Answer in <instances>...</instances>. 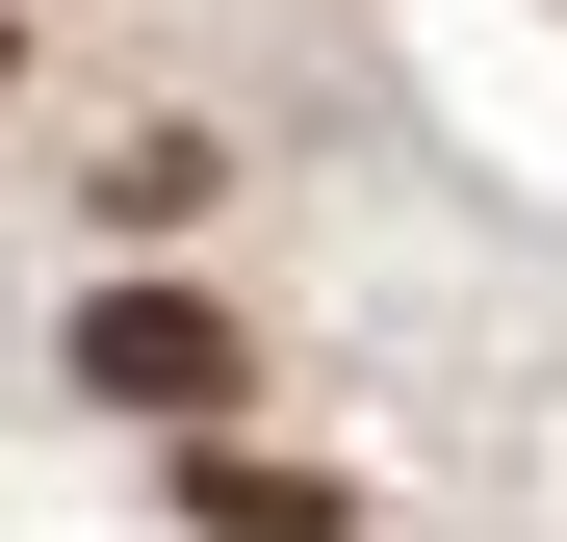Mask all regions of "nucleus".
<instances>
[{"label": "nucleus", "instance_id": "f257e3e1", "mask_svg": "<svg viewBox=\"0 0 567 542\" xmlns=\"http://www.w3.org/2000/svg\"><path fill=\"white\" fill-rule=\"evenodd\" d=\"M78 388H104V413H233L258 361H233L207 285H104V310H78Z\"/></svg>", "mask_w": 567, "mask_h": 542}, {"label": "nucleus", "instance_id": "f03ea898", "mask_svg": "<svg viewBox=\"0 0 567 542\" xmlns=\"http://www.w3.org/2000/svg\"><path fill=\"white\" fill-rule=\"evenodd\" d=\"M207 181H233L207 130H130V155H104V233H181V207H207Z\"/></svg>", "mask_w": 567, "mask_h": 542}]
</instances>
